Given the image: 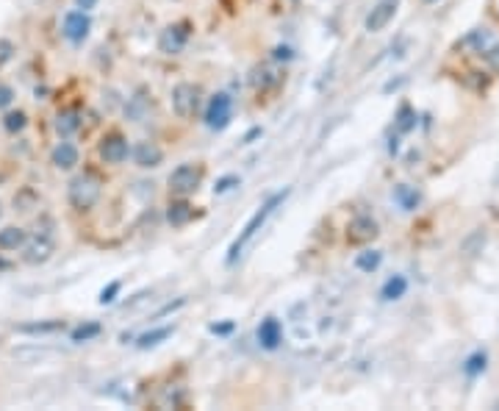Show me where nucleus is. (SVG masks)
I'll return each mask as SVG.
<instances>
[{"instance_id":"nucleus-19","label":"nucleus","mask_w":499,"mask_h":411,"mask_svg":"<svg viewBox=\"0 0 499 411\" xmlns=\"http://www.w3.org/2000/svg\"><path fill=\"white\" fill-rule=\"evenodd\" d=\"M192 217H194V209H192L189 203H172V206H170V212H167V220H170L175 228H181V225L192 223Z\"/></svg>"},{"instance_id":"nucleus-33","label":"nucleus","mask_w":499,"mask_h":411,"mask_svg":"<svg viewBox=\"0 0 499 411\" xmlns=\"http://www.w3.org/2000/svg\"><path fill=\"white\" fill-rule=\"evenodd\" d=\"M76 6H78L81 12H92V9L97 6V0H76Z\"/></svg>"},{"instance_id":"nucleus-37","label":"nucleus","mask_w":499,"mask_h":411,"mask_svg":"<svg viewBox=\"0 0 499 411\" xmlns=\"http://www.w3.org/2000/svg\"><path fill=\"white\" fill-rule=\"evenodd\" d=\"M496 186H499V173H496Z\"/></svg>"},{"instance_id":"nucleus-22","label":"nucleus","mask_w":499,"mask_h":411,"mask_svg":"<svg viewBox=\"0 0 499 411\" xmlns=\"http://www.w3.org/2000/svg\"><path fill=\"white\" fill-rule=\"evenodd\" d=\"M394 197L399 200V206H402L405 212L416 209V203H419V192H416V189H410V186H399V189L394 192Z\"/></svg>"},{"instance_id":"nucleus-4","label":"nucleus","mask_w":499,"mask_h":411,"mask_svg":"<svg viewBox=\"0 0 499 411\" xmlns=\"http://www.w3.org/2000/svg\"><path fill=\"white\" fill-rule=\"evenodd\" d=\"M200 184H202V167L200 164H181L170 175V192L178 195V197H186V195L197 192Z\"/></svg>"},{"instance_id":"nucleus-21","label":"nucleus","mask_w":499,"mask_h":411,"mask_svg":"<svg viewBox=\"0 0 499 411\" xmlns=\"http://www.w3.org/2000/svg\"><path fill=\"white\" fill-rule=\"evenodd\" d=\"M380 261H383V256L378 250H364V253L355 256V267H358L361 272H375L380 267Z\"/></svg>"},{"instance_id":"nucleus-35","label":"nucleus","mask_w":499,"mask_h":411,"mask_svg":"<svg viewBox=\"0 0 499 411\" xmlns=\"http://www.w3.org/2000/svg\"><path fill=\"white\" fill-rule=\"evenodd\" d=\"M231 328H233V322H225V325H211V331H213V333H228Z\"/></svg>"},{"instance_id":"nucleus-30","label":"nucleus","mask_w":499,"mask_h":411,"mask_svg":"<svg viewBox=\"0 0 499 411\" xmlns=\"http://www.w3.org/2000/svg\"><path fill=\"white\" fill-rule=\"evenodd\" d=\"M12 100H14V92H12L9 87H0V109L12 106Z\"/></svg>"},{"instance_id":"nucleus-20","label":"nucleus","mask_w":499,"mask_h":411,"mask_svg":"<svg viewBox=\"0 0 499 411\" xmlns=\"http://www.w3.org/2000/svg\"><path fill=\"white\" fill-rule=\"evenodd\" d=\"M78 128H81L78 111H61V114L56 117V131H58L61 136H73Z\"/></svg>"},{"instance_id":"nucleus-2","label":"nucleus","mask_w":499,"mask_h":411,"mask_svg":"<svg viewBox=\"0 0 499 411\" xmlns=\"http://www.w3.org/2000/svg\"><path fill=\"white\" fill-rule=\"evenodd\" d=\"M283 197H286V192H280V195H272V197H269V200H266V203L261 206V209H258V212H255V214L250 217V223H247V225L242 228L239 239H236V242L231 245V253H228V264H233V261L239 258L242 247H244V245H247V242H250V239H253V236H255V234H258V231L264 228V223L269 220V214H272V212L277 209V206L283 203Z\"/></svg>"},{"instance_id":"nucleus-1","label":"nucleus","mask_w":499,"mask_h":411,"mask_svg":"<svg viewBox=\"0 0 499 411\" xmlns=\"http://www.w3.org/2000/svg\"><path fill=\"white\" fill-rule=\"evenodd\" d=\"M100 192H103V184L95 173H78L73 181H69L67 197H69V206H73L76 212H89L100 200Z\"/></svg>"},{"instance_id":"nucleus-23","label":"nucleus","mask_w":499,"mask_h":411,"mask_svg":"<svg viewBox=\"0 0 499 411\" xmlns=\"http://www.w3.org/2000/svg\"><path fill=\"white\" fill-rule=\"evenodd\" d=\"M103 328L97 325V322H86V325H78L76 331H73V342H89V339H95L97 333H100Z\"/></svg>"},{"instance_id":"nucleus-6","label":"nucleus","mask_w":499,"mask_h":411,"mask_svg":"<svg viewBox=\"0 0 499 411\" xmlns=\"http://www.w3.org/2000/svg\"><path fill=\"white\" fill-rule=\"evenodd\" d=\"M189 42V23H175V25H167L159 36V50L164 56H175L183 50V45Z\"/></svg>"},{"instance_id":"nucleus-31","label":"nucleus","mask_w":499,"mask_h":411,"mask_svg":"<svg viewBox=\"0 0 499 411\" xmlns=\"http://www.w3.org/2000/svg\"><path fill=\"white\" fill-rule=\"evenodd\" d=\"M231 184H239V178H236V175H228V178H222L217 186H213V192H228V189H231Z\"/></svg>"},{"instance_id":"nucleus-7","label":"nucleus","mask_w":499,"mask_h":411,"mask_svg":"<svg viewBox=\"0 0 499 411\" xmlns=\"http://www.w3.org/2000/svg\"><path fill=\"white\" fill-rule=\"evenodd\" d=\"M128 153H130V148H128V140L122 133H106L103 136V142H100V159L106 162V164H122L125 159H128Z\"/></svg>"},{"instance_id":"nucleus-34","label":"nucleus","mask_w":499,"mask_h":411,"mask_svg":"<svg viewBox=\"0 0 499 411\" xmlns=\"http://www.w3.org/2000/svg\"><path fill=\"white\" fill-rule=\"evenodd\" d=\"M275 58H277V61H283V58L289 61V58H292V50H289V47H277V50H275Z\"/></svg>"},{"instance_id":"nucleus-26","label":"nucleus","mask_w":499,"mask_h":411,"mask_svg":"<svg viewBox=\"0 0 499 411\" xmlns=\"http://www.w3.org/2000/svg\"><path fill=\"white\" fill-rule=\"evenodd\" d=\"M122 289V284L119 281H114V284H108V289H103L100 292V303L106 306V303H114V298H117V292Z\"/></svg>"},{"instance_id":"nucleus-27","label":"nucleus","mask_w":499,"mask_h":411,"mask_svg":"<svg viewBox=\"0 0 499 411\" xmlns=\"http://www.w3.org/2000/svg\"><path fill=\"white\" fill-rule=\"evenodd\" d=\"M413 128V114H410V109H402V114H399V131H410Z\"/></svg>"},{"instance_id":"nucleus-9","label":"nucleus","mask_w":499,"mask_h":411,"mask_svg":"<svg viewBox=\"0 0 499 411\" xmlns=\"http://www.w3.org/2000/svg\"><path fill=\"white\" fill-rule=\"evenodd\" d=\"M92 31V20H89V12H69L64 17V36L73 42V45H81Z\"/></svg>"},{"instance_id":"nucleus-14","label":"nucleus","mask_w":499,"mask_h":411,"mask_svg":"<svg viewBox=\"0 0 499 411\" xmlns=\"http://www.w3.org/2000/svg\"><path fill=\"white\" fill-rule=\"evenodd\" d=\"M258 342H261L266 351L280 348V342H283V325H280V320L266 317V320L258 325Z\"/></svg>"},{"instance_id":"nucleus-24","label":"nucleus","mask_w":499,"mask_h":411,"mask_svg":"<svg viewBox=\"0 0 499 411\" xmlns=\"http://www.w3.org/2000/svg\"><path fill=\"white\" fill-rule=\"evenodd\" d=\"M485 364H488V356H485L483 351H477L474 356H469V362H466V367H463V370H466V375H472V378H474V375H480V373L485 370Z\"/></svg>"},{"instance_id":"nucleus-18","label":"nucleus","mask_w":499,"mask_h":411,"mask_svg":"<svg viewBox=\"0 0 499 411\" xmlns=\"http://www.w3.org/2000/svg\"><path fill=\"white\" fill-rule=\"evenodd\" d=\"M172 331H175L172 325H164V328L148 331V333H141V336H139V342H136V345H139L141 351H148V348H156V345H161L164 339H170V336H172Z\"/></svg>"},{"instance_id":"nucleus-36","label":"nucleus","mask_w":499,"mask_h":411,"mask_svg":"<svg viewBox=\"0 0 499 411\" xmlns=\"http://www.w3.org/2000/svg\"><path fill=\"white\" fill-rule=\"evenodd\" d=\"M6 267H9V264H6V261H3V258H0V269H6Z\"/></svg>"},{"instance_id":"nucleus-15","label":"nucleus","mask_w":499,"mask_h":411,"mask_svg":"<svg viewBox=\"0 0 499 411\" xmlns=\"http://www.w3.org/2000/svg\"><path fill=\"white\" fill-rule=\"evenodd\" d=\"M78 159H81V153H78V148L73 142H58L53 148V153H50V162H53L56 170H73L78 164Z\"/></svg>"},{"instance_id":"nucleus-32","label":"nucleus","mask_w":499,"mask_h":411,"mask_svg":"<svg viewBox=\"0 0 499 411\" xmlns=\"http://www.w3.org/2000/svg\"><path fill=\"white\" fill-rule=\"evenodd\" d=\"M485 58H488V61L496 67V70H499V42H496L491 50H485Z\"/></svg>"},{"instance_id":"nucleus-25","label":"nucleus","mask_w":499,"mask_h":411,"mask_svg":"<svg viewBox=\"0 0 499 411\" xmlns=\"http://www.w3.org/2000/svg\"><path fill=\"white\" fill-rule=\"evenodd\" d=\"M25 122H28V120H25L23 111H12V114L3 117V125H6V131H12V133H14V131H23Z\"/></svg>"},{"instance_id":"nucleus-8","label":"nucleus","mask_w":499,"mask_h":411,"mask_svg":"<svg viewBox=\"0 0 499 411\" xmlns=\"http://www.w3.org/2000/svg\"><path fill=\"white\" fill-rule=\"evenodd\" d=\"M53 250H56L53 239H50L47 234H36L34 239H25V245H23V258H25V264H45V261L53 256Z\"/></svg>"},{"instance_id":"nucleus-28","label":"nucleus","mask_w":499,"mask_h":411,"mask_svg":"<svg viewBox=\"0 0 499 411\" xmlns=\"http://www.w3.org/2000/svg\"><path fill=\"white\" fill-rule=\"evenodd\" d=\"M12 50H14V45H12V42H6V39H0V64H3V61H9V58H12Z\"/></svg>"},{"instance_id":"nucleus-17","label":"nucleus","mask_w":499,"mask_h":411,"mask_svg":"<svg viewBox=\"0 0 499 411\" xmlns=\"http://www.w3.org/2000/svg\"><path fill=\"white\" fill-rule=\"evenodd\" d=\"M405 292H408V278H405V276H391V278L383 284L380 298H383V300H399Z\"/></svg>"},{"instance_id":"nucleus-3","label":"nucleus","mask_w":499,"mask_h":411,"mask_svg":"<svg viewBox=\"0 0 499 411\" xmlns=\"http://www.w3.org/2000/svg\"><path fill=\"white\" fill-rule=\"evenodd\" d=\"M200 95H202V89L197 84H192V81L175 84L172 87V109H175V114L181 120H192L197 114V109H200Z\"/></svg>"},{"instance_id":"nucleus-38","label":"nucleus","mask_w":499,"mask_h":411,"mask_svg":"<svg viewBox=\"0 0 499 411\" xmlns=\"http://www.w3.org/2000/svg\"><path fill=\"white\" fill-rule=\"evenodd\" d=\"M0 214H3V209H0Z\"/></svg>"},{"instance_id":"nucleus-29","label":"nucleus","mask_w":499,"mask_h":411,"mask_svg":"<svg viewBox=\"0 0 499 411\" xmlns=\"http://www.w3.org/2000/svg\"><path fill=\"white\" fill-rule=\"evenodd\" d=\"M61 328V322H50V325H25L23 331H31V333H45V331H56Z\"/></svg>"},{"instance_id":"nucleus-13","label":"nucleus","mask_w":499,"mask_h":411,"mask_svg":"<svg viewBox=\"0 0 499 411\" xmlns=\"http://www.w3.org/2000/svg\"><path fill=\"white\" fill-rule=\"evenodd\" d=\"M133 162L141 170H153V167H159L164 162V151L156 142H139L133 148Z\"/></svg>"},{"instance_id":"nucleus-5","label":"nucleus","mask_w":499,"mask_h":411,"mask_svg":"<svg viewBox=\"0 0 499 411\" xmlns=\"http://www.w3.org/2000/svg\"><path fill=\"white\" fill-rule=\"evenodd\" d=\"M231 117H233V100H231V95H225V92L213 95L211 103H208V111H205V125L213 128V131H222V128H228Z\"/></svg>"},{"instance_id":"nucleus-10","label":"nucleus","mask_w":499,"mask_h":411,"mask_svg":"<svg viewBox=\"0 0 499 411\" xmlns=\"http://www.w3.org/2000/svg\"><path fill=\"white\" fill-rule=\"evenodd\" d=\"M397 9H399V0H380V3H378V6L369 12V17H367V31H369V34H380V31L394 20Z\"/></svg>"},{"instance_id":"nucleus-11","label":"nucleus","mask_w":499,"mask_h":411,"mask_svg":"<svg viewBox=\"0 0 499 411\" xmlns=\"http://www.w3.org/2000/svg\"><path fill=\"white\" fill-rule=\"evenodd\" d=\"M375 236H378V223H375L369 214H358V217L349 223V228H347V239H349L352 245L372 242Z\"/></svg>"},{"instance_id":"nucleus-12","label":"nucleus","mask_w":499,"mask_h":411,"mask_svg":"<svg viewBox=\"0 0 499 411\" xmlns=\"http://www.w3.org/2000/svg\"><path fill=\"white\" fill-rule=\"evenodd\" d=\"M280 81H283V76H280L277 67H272V64H258L255 70H253V76H250V84H253V89H255V92L277 89V87H280Z\"/></svg>"},{"instance_id":"nucleus-16","label":"nucleus","mask_w":499,"mask_h":411,"mask_svg":"<svg viewBox=\"0 0 499 411\" xmlns=\"http://www.w3.org/2000/svg\"><path fill=\"white\" fill-rule=\"evenodd\" d=\"M25 239H28V234L23 228L9 225V228L0 231V250H20L25 245Z\"/></svg>"}]
</instances>
